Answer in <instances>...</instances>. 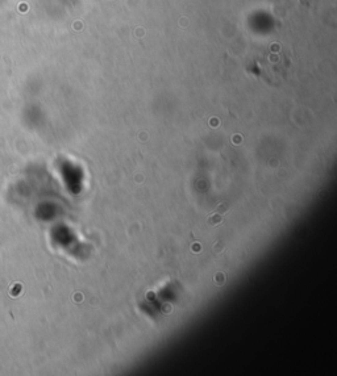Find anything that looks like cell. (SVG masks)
I'll use <instances>...</instances> for the list:
<instances>
[{
  "label": "cell",
  "mask_w": 337,
  "mask_h": 376,
  "mask_svg": "<svg viewBox=\"0 0 337 376\" xmlns=\"http://www.w3.org/2000/svg\"><path fill=\"white\" fill-rule=\"evenodd\" d=\"M223 250H224V245H223L221 242H216V245H215V253L219 254V253H221Z\"/></svg>",
  "instance_id": "cell-4"
},
{
  "label": "cell",
  "mask_w": 337,
  "mask_h": 376,
  "mask_svg": "<svg viewBox=\"0 0 337 376\" xmlns=\"http://www.w3.org/2000/svg\"><path fill=\"white\" fill-rule=\"evenodd\" d=\"M215 281H216L217 285L224 284V283H225V275H224V274H221V272H217L216 276H215Z\"/></svg>",
  "instance_id": "cell-3"
},
{
  "label": "cell",
  "mask_w": 337,
  "mask_h": 376,
  "mask_svg": "<svg viewBox=\"0 0 337 376\" xmlns=\"http://www.w3.org/2000/svg\"><path fill=\"white\" fill-rule=\"evenodd\" d=\"M223 220H224V214L217 213V212L213 210L212 214L209 216L208 220H207V224L209 225V226H217V225H220L223 222Z\"/></svg>",
  "instance_id": "cell-1"
},
{
  "label": "cell",
  "mask_w": 337,
  "mask_h": 376,
  "mask_svg": "<svg viewBox=\"0 0 337 376\" xmlns=\"http://www.w3.org/2000/svg\"><path fill=\"white\" fill-rule=\"evenodd\" d=\"M228 209H229V204H227V203H221V204H219V207L215 209V212H217V213H221V214H225Z\"/></svg>",
  "instance_id": "cell-2"
}]
</instances>
